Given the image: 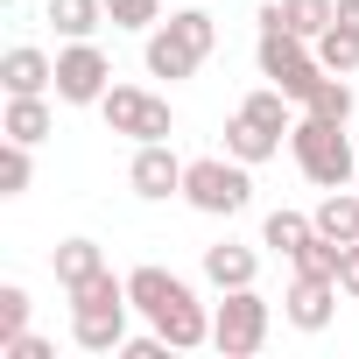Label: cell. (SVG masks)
Listing matches in <instances>:
<instances>
[{
    "instance_id": "6da1fadb",
    "label": "cell",
    "mask_w": 359,
    "mask_h": 359,
    "mask_svg": "<svg viewBox=\"0 0 359 359\" xmlns=\"http://www.w3.org/2000/svg\"><path fill=\"white\" fill-rule=\"evenodd\" d=\"M289 155H296V169L310 176L317 191H345L352 176H359V148L345 141L338 120H317V113H303L289 127Z\"/></svg>"
},
{
    "instance_id": "7a4b0ae2",
    "label": "cell",
    "mask_w": 359,
    "mask_h": 359,
    "mask_svg": "<svg viewBox=\"0 0 359 359\" xmlns=\"http://www.w3.org/2000/svg\"><path fill=\"white\" fill-rule=\"evenodd\" d=\"M184 205L205 219H240L254 205V169L240 155H198L184 162Z\"/></svg>"
},
{
    "instance_id": "3957f363",
    "label": "cell",
    "mask_w": 359,
    "mask_h": 359,
    "mask_svg": "<svg viewBox=\"0 0 359 359\" xmlns=\"http://www.w3.org/2000/svg\"><path fill=\"white\" fill-rule=\"evenodd\" d=\"M254 64H261V78H268V85H282L296 106H310V92L331 78V71L317 64V43H303V36H289V29H261Z\"/></svg>"
},
{
    "instance_id": "277c9868",
    "label": "cell",
    "mask_w": 359,
    "mask_h": 359,
    "mask_svg": "<svg viewBox=\"0 0 359 359\" xmlns=\"http://www.w3.org/2000/svg\"><path fill=\"white\" fill-rule=\"evenodd\" d=\"M268 324H275V310H268V296H261V289H219L212 345H219L226 359H254V352L268 345Z\"/></svg>"
},
{
    "instance_id": "5b68a950",
    "label": "cell",
    "mask_w": 359,
    "mask_h": 359,
    "mask_svg": "<svg viewBox=\"0 0 359 359\" xmlns=\"http://www.w3.org/2000/svg\"><path fill=\"white\" fill-rule=\"evenodd\" d=\"M99 113H106V127L127 134V141H169V134H176L169 99H155V92H141V85H113V92L99 99Z\"/></svg>"
},
{
    "instance_id": "8992f818",
    "label": "cell",
    "mask_w": 359,
    "mask_h": 359,
    "mask_svg": "<svg viewBox=\"0 0 359 359\" xmlns=\"http://www.w3.org/2000/svg\"><path fill=\"white\" fill-rule=\"evenodd\" d=\"M113 92V64L106 50L85 36V43H64L57 50V106H99Z\"/></svg>"
},
{
    "instance_id": "52a82bcc",
    "label": "cell",
    "mask_w": 359,
    "mask_h": 359,
    "mask_svg": "<svg viewBox=\"0 0 359 359\" xmlns=\"http://www.w3.org/2000/svg\"><path fill=\"white\" fill-rule=\"evenodd\" d=\"M127 184H134V198H148V205L184 198V162H176V148H169V141H134Z\"/></svg>"
},
{
    "instance_id": "ba28073f",
    "label": "cell",
    "mask_w": 359,
    "mask_h": 359,
    "mask_svg": "<svg viewBox=\"0 0 359 359\" xmlns=\"http://www.w3.org/2000/svg\"><path fill=\"white\" fill-rule=\"evenodd\" d=\"M141 64H148V78H198V64H205V50L176 29V22H155L148 29V50H141Z\"/></svg>"
},
{
    "instance_id": "9c48e42d",
    "label": "cell",
    "mask_w": 359,
    "mask_h": 359,
    "mask_svg": "<svg viewBox=\"0 0 359 359\" xmlns=\"http://www.w3.org/2000/svg\"><path fill=\"white\" fill-rule=\"evenodd\" d=\"M282 317H289L296 331H324V324L338 317V282H331V275H296L289 296H282Z\"/></svg>"
},
{
    "instance_id": "30bf717a",
    "label": "cell",
    "mask_w": 359,
    "mask_h": 359,
    "mask_svg": "<svg viewBox=\"0 0 359 359\" xmlns=\"http://www.w3.org/2000/svg\"><path fill=\"white\" fill-rule=\"evenodd\" d=\"M0 92L22 99V92H57V57H43L36 43H15L0 57Z\"/></svg>"
},
{
    "instance_id": "8fae6325",
    "label": "cell",
    "mask_w": 359,
    "mask_h": 359,
    "mask_svg": "<svg viewBox=\"0 0 359 359\" xmlns=\"http://www.w3.org/2000/svg\"><path fill=\"white\" fill-rule=\"evenodd\" d=\"M155 331H162L176 352H198V345H212V310H205L198 289H191V296H176V303L155 317Z\"/></svg>"
},
{
    "instance_id": "7c38bea8",
    "label": "cell",
    "mask_w": 359,
    "mask_h": 359,
    "mask_svg": "<svg viewBox=\"0 0 359 359\" xmlns=\"http://www.w3.org/2000/svg\"><path fill=\"white\" fill-rule=\"evenodd\" d=\"M205 282L212 289H254L261 282V254L240 247V240H219V247H205Z\"/></svg>"
},
{
    "instance_id": "4fadbf2b",
    "label": "cell",
    "mask_w": 359,
    "mask_h": 359,
    "mask_svg": "<svg viewBox=\"0 0 359 359\" xmlns=\"http://www.w3.org/2000/svg\"><path fill=\"white\" fill-rule=\"evenodd\" d=\"M127 310L134 303H120V310H71V345L78 352H120L127 345Z\"/></svg>"
},
{
    "instance_id": "5bb4252c",
    "label": "cell",
    "mask_w": 359,
    "mask_h": 359,
    "mask_svg": "<svg viewBox=\"0 0 359 359\" xmlns=\"http://www.w3.org/2000/svg\"><path fill=\"white\" fill-rule=\"evenodd\" d=\"M127 296H134V310H141V317L155 324V317H162V310H169L176 296H191V282H184V275H169V268H155V261H148V268H134V275H127Z\"/></svg>"
},
{
    "instance_id": "9a60e30c",
    "label": "cell",
    "mask_w": 359,
    "mask_h": 359,
    "mask_svg": "<svg viewBox=\"0 0 359 359\" xmlns=\"http://www.w3.org/2000/svg\"><path fill=\"white\" fill-rule=\"evenodd\" d=\"M50 127H57V113H50V92H22V99H8V113H0V134L8 141H50Z\"/></svg>"
},
{
    "instance_id": "2e32d148",
    "label": "cell",
    "mask_w": 359,
    "mask_h": 359,
    "mask_svg": "<svg viewBox=\"0 0 359 359\" xmlns=\"http://www.w3.org/2000/svg\"><path fill=\"white\" fill-rule=\"evenodd\" d=\"M282 141H289V134H275V127H261V120H247V113L226 120V155H240L247 169H261L268 155H282Z\"/></svg>"
},
{
    "instance_id": "e0dca14e",
    "label": "cell",
    "mask_w": 359,
    "mask_h": 359,
    "mask_svg": "<svg viewBox=\"0 0 359 359\" xmlns=\"http://www.w3.org/2000/svg\"><path fill=\"white\" fill-rule=\"evenodd\" d=\"M43 15H50V29H57L64 43H85V36H99V29L113 22V15H106V0H50Z\"/></svg>"
},
{
    "instance_id": "ac0fdd59",
    "label": "cell",
    "mask_w": 359,
    "mask_h": 359,
    "mask_svg": "<svg viewBox=\"0 0 359 359\" xmlns=\"http://www.w3.org/2000/svg\"><path fill=\"white\" fill-rule=\"evenodd\" d=\"M50 268H57V289H78V282H92L106 268V254H99V240H64L50 254Z\"/></svg>"
},
{
    "instance_id": "d6986e66",
    "label": "cell",
    "mask_w": 359,
    "mask_h": 359,
    "mask_svg": "<svg viewBox=\"0 0 359 359\" xmlns=\"http://www.w3.org/2000/svg\"><path fill=\"white\" fill-rule=\"evenodd\" d=\"M310 219H317V233H324V240H338V247H352V240H359V198H352V191H324V205H317Z\"/></svg>"
},
{
    "instance_id": "ffe728a7",
    "label": "cell",
    "mask_w": 359,
    "mask_h": 359,
    "mask_svg": "<svg viewBox=\"0 0 359 359\" xmlns=\"http://www.w3.org/2000/svg\"><path fill=\"white\" fill-rule=\"evenodd\" d=\"M71 296V310H120V303H134L127 296V275H113V268H99L92 282H78V289H64Z\"/></svg>"
},
{
    "instance_id": "44dd1931",
    "label": "cell",
    "mask_w": 359,
    "mask_h": 359,
    "mask_svg": "<svg viewBox=\"0 0 359 359\" xmlns=\"http://www.w3.org/2000/svg\"><path fill=\"white\" fill-rule=\"evenodd\" d=\"M331 22H338V0H282V29L303 43H317Z\"/></svg>"
},
{
    "instance_id": "7402d4cb",
    "label": "cell",
    "mask_w": 359,
    "mask_h": 359,
    "mask_svg": "<svg viewBox=\"0 0 359 359\" xmlns=\"http://www.w3.org/2000/svg\"><path fill=\"white\" fill-rule=\"evenodd\" d=\"M310 233H317V219H303V212H268V226H261V247H275V254L289 261V254H296Z\"/></svg>"
},
{
    "instance_id": "603a6c76",
    "label": "cell",
    "mask_w": 359,
    "mask_h": 359,
    "mask_svg": "<svg viewBox=\"0 0 359 359\" xmlns=\"http://www.w3.org/2000/svg\"><path fill=\"white\" fill-rule=\"evenodd\" d=\"M352 106H359V92H352V85L331 71V78L310 92V106H303V113H317V120H338V127H345V120H352Z\"/></svg>"
},
{
    "instance_id": "cb8c5ba5",
    "label": "cell",
    "mask_w": 359,
    "mask_h": 359,
    "mask_svg": "<svg viewBox=\"0 0 359 359\" xmlns=\"http://www.w3.org/2000/svg\"><path fill=\"white\" fill-rule=\"evenodd\" d=\"M338 261H345V247H338V240H324V233H310V240L289 254V268H296V275H331V282H338Z\"/></svg>"
},
{
    "instance_id": "d4e9b609",
    "label": "cell",
    "mask_w": 359,
    "mask_h": 359,
    "mask_svg": "<svg viewBox=\"0 0 359 359\" xmlns=\"http://www.w3.org/2000/svg\"><path fill=\"white\" fill-rule=\"evenodd\" d=\"M317 64H324V71H338V78H352V71H359V36L331 22V29L317 36Z\"/></svg>"
},
{
    "instance_id": "484cf974",
    "label": "cell",
    "mask_w": 359,
    "mask_h": 359,
    "mask_svg": "<svg viewBox=\"0 0 359 359\" xmlns=\"http://www.w3.org/2000/svg\"><path fill=\"white\" fill-rule=\"evenodd\" d=\"M36 184V162H29V141H8L0 148V198H22Z\"/></svg>"
},
{
    "instance_id": "4316f807",
    "label": "cell",
    "mask_w": 359,
    "mask_h": 359,
    "mask_svg": "<svg viewBox=\"0 0 359 359\" xmlns=\"http://www.w3.org/2000/svg\"><path fill=\"white\" fill-rule=\"evenodd\" d=\"M29 331V289L22 282H0V345Z\"/></svg>"
},
{
    "instance_id": "83f0119b",
    "label": "cell",
    "mask_w": 359,
    "mask_h": 359,
    "mask_svg": "<svg viewBox=\"0 0 359 359\" xmlns=\"http://www.w3.org/2000/svg\"><path fill=\"white\" fill-rule=\"evenodd\" d=\"M113 29H155L162 22V0H106Z\"/></svg>"
},
{
    "instance_id": "f1b7e54d",
    "label": "cell",
    "mask_w": 359,
    "mask_h": 359,
    "mask_svg": "<svg viewBox=\"0 0 359 359\" xmlns=\"http://www.w3.org/2000/svg\"><path fill=\"white\" fill-rule=\"evenodd\" d=\"M0 359H57V345H50V338H36V331H22V338L0 345Z\"/></svg>"
},
{
    "instance_id": "f546056e",
    "label": "cell",
    "mask_w": 359,
    "mask_h": 359,
    "mask_svg": "<svg viewBox=\"0 0 359 359\" xmlns=\"http://www.w3.org/2000/svg\"><path fill=\"white\" fill-rule=\"evenodd\" d=\"M169 352H176V345H169L162 331H155V338H127V345H120V359H169Z\"/></svg>"
},
{
    "instance_id": "4dcf8cb0",
    "label": "cell",
    "mask_w": 359,
    "mask_h": 359,
    "mask_svg": "<svg viewBox=\"0 0 359 359\" xmlns=\"http://www.w3.org/2000/svg\"><path fill=\"white\" fill-rule=\"evenodd\" d=\"M338 289L359 303V240H352V247H345V261H338Z\"/></svg>"
},
{
    "instance_id": "1f68e13d",
    "label": "cell",
    "mask_w": 359,
    "mask_h": 359,
    "mask_svg": "<svg viewBox=\"0 0 359 359\" xmlns=\"http://www.w3.org/2000/svg\"><path fill=\"white\" fill-rule=\"evenodd\" d=\"M338 29H352V36H359V0H338Z\"/></svg>"
},
{
    "instance_id": "d6a6232c",
    "label": "cell",
    "mask_w": 359,
    "mask_h": 359,
    "mask_svg": "<svg viewBox=\"0 0 359 359\" xmlns=\"http://www.w3.org/2000/svg\"><path fill=\"white\" fill-rule=\"evenodd\" d=\"M0 8H22V0H0Z\"/></svg>"
}]
</instances>
